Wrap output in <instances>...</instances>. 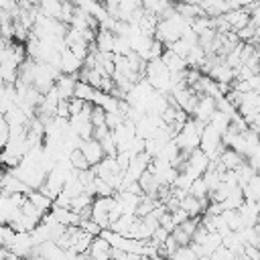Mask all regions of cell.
Instances as JSON below:
<instances>
[{
  "instance_id": "obj_1",
  "label": "cell",
  "mask_w": 260,
  "mask_h": 260,
  "mask_svg": "<svg viewBox=\"0 0 260 260\" xmlns=\"http://www.w3.org/2000/svg\"><path fill=\"white\" fill-rule=\"evenodd\" d=\"M144 77L150 81V85H152L154 89L165 91V93H171V91H173V73H171V69L167 67V63L162 61V57L150 59V61L146 63Z\"/></svg>"
},
{
  "instance_id": "obj_2",
  "label": "cell",
  "mask_w": 260,
  "mask_h": 260,
  "mask_svg": "<svg viewBox=\"0 0 260 260\" xmlns=\"http://www.w3.org/2000/svg\"><path fill=\"white\" fill-rule=\"evenodd\" d=\"M203 126H205L203 122H199V120H195V118H189V120L183 124V128L175 134V142L179 144V148L185 150V152H191V150L199 148Z\"/></svg>"
},
{
  "instance_id": "obj_3",
  "label": "cell",
  "mask_w": 260,
  "mask_h": 260,
  "mask_svg": "<svg viewBox=\"0 0 260 260\" xmlns=\"http://www.w3.org/2000/svg\"><path fill=\"white\" fill-rule=\"evenodd\" d=\"M199 148L205 150L209 154V158H219L225 144H223V134L211 126V124H205L203 130H201V142H199Z\"/></svg>"
},
{
  "instance_id": "obj_4",
  "label": "cell",
  "mask_w": 260,
  "mask_h": 260,
  "mask_svg": "<svg viewBox=\"0 0 260 260\" xmlns=\"http://www.w3.org/2000/svg\"><path fill=\"white\" fill-rule=\"evenodd\" d=\"M215 110H217V100L213 95H209V93H199V100H197V104H195V108L191 112V118H195V120H199L203 124H209V120H211Z\"/></svg>"
},
{
  "instance_id": "obj_5",
  "label": "cell",
  "mask_w": 260,
  "mask_h": 260,
  "mask_svg": "<svg viewBox=\"0 0 260 260\" xmlns=\"http://www.w3.org/2000/svg\"><path fill=\"white\" fill-rule=\"evenodd\" d=\"M32 256L35 258H67V250L63 246H59L57 240H47V242L35 246Z\"/></svg>"
},
{
  "instance_id": "obj_6",
  "label": "cell",
  "mask_w": 260,
  "mask_h": 260,
  "mask_svg": "<svg viewBox=\"0 0 260 260\" xmlns=\"http://www.w3.org/2000/svg\"><path fill=\"white\" fill-rule=\"evenodd\" d=\"M83 65H85V61H83L81 57H77L69 47H65V49L61 51V63H59V67H61L63 73L79 75V71L83 69Z\"/></svg>"
},
{
  "instance_id": "obj_7",
  "label": "cell",
  "mask_w": 260,
  "mask_h": 260,
  "mask_svg": "<svg viewBox=\"0 0 260 260\" xmlns=\"http://www.w3.org/2000/svg\"><path fill=\"white\" fill-rule=\"evenodd\" d=\"M110 252H112V244H110V242L100 234V236H95V238H93V242H91L89 250H87V252H83V254H81V258L108 260V258H112V256H110Z\"/></svg>"
},
{
  "instance_id": "obj_8",
  "label": "cell",
  "mask_w": 260,
  "mask_h": 260,
  "mask_svg": "<svg viewBox=\"0 0 260 260\" xmlns=\"http://www.w3.org/2000/svg\"><path fill=\"white\" fill-rule=\"evenodd\" d=\"M81 150H83V154L87 156V160H89V165H91V167H93V165H98V162L106 156V150H104L102 142H100L95 136L85 138V140L81 142Z\"/></svg>"
},
{
  "instance_id": "obj_9",
  "label": "cell",
  "mask_w": 260,
  "mask_h": 260,
  "mask_svg": "<svg viewBox=\"0 0 260 260\" xmlns=\"http://www.w3.org/2000/svg\"><path fill=\"white\" fill-rule=\"evenodd\" d=\"M116 37H118V35H116L114 30H110V28H106V26H100L98 32H95L93 45H95V49L102 51V53H114V49H116Z\"/></svg>"
},
{
  "instance_id": "obj_10",
  "label": "cell",
  "mask_w": 260,
  "mask_h": 260,
  "mask_svg": "<svg viewBox=\"0 0 260 260\" xmlns=\"http://www.w3.org/2000/svg\"><path fill=\"white\" fill-rule=\"evenodd\" d=\"M114 197H116V201L120 203V207H122L124 213H136V211H138V205H140V199H142V193L116 191Z\"/></svg>"
},
{
  "instance_id": "obj_11",
  "label": "cell",
  "mask_w": 260,
  "mask_h": 260,
  "mask_svg": "<svg viewBox=\"0 0 260 260\" xmlns=\"http://www.w3.org/2000/svg\"><path fill=\"white\" fill-rule=\"evenodd\" d=\"M75 85H77V75H69V73H61L55 81V87L63 100H71L75 95Z\"/></svg>"
},
{
  "instance_id": "obj_12",
  "label": "cell",
  "mask_w": 260,
  "mask_h": 260,
  "mask_svg": "<svg viewBox=\"0 0 260 260\" xmlns=\"http://www.w3.org/2000/svg\"><path fill=\"white\" fill-rule=\"evenodd\" d=\"M225 18H228V22L232 24L234 30H240V28H244L252 22V14H250L248 8H232V10L225 12Z\"/></svg>"
},
{
  "instance_id": "obj_13",
  "label": "cell",
  "mask_w": 260,
  "mask_h": 260,
  "mask_svg": "<svg viewBox=\"0 0 260 260\" xmlns=\"http://www.w3.org/2000/svg\"><path fill=\"white\" fill-rule=\"evenodd\" d=\"M219 160H221L219 171H223V169H238L244 160H248V156L242 154V152H238V150H234V148H230V146H225L223 152H221V156H219Z\"/></svg>"
},
{
  "instance_id": "obj_14",
  "label": "cell",
  "mask_w": 260,
  "mask_h": 260,
  "mask_svg": "<svg viewBox=\"0 0 260 260\" xmlns=\"http://www.w3.org/2000/svg\"><path fill=\"white\" fill-rule=\"evenodd\" d=\"M162 61L167 63V67L171 69V73H181V71H185V69L189 67L187 59L181 57V55H177V53L171 51V49H165V53H162Z\"/></svg>"
},
{
  "instance_id": "obj_15",
  "label": "cell",
  "mask_w": 260,
  "mask_h": 260,
  "mask_svg": "<svg viewBox=\"0 0 260 260\" xmlns=\"http://www.w3.org/2000/svg\"><path fill=\"white\" fill-rule=\"evenodd\" d=\"M136 213H122L116 221H112V230L122 234V236H132V228H134V221H136Z\"/></svg>"
},
{
  "instance_id": "obj_16",
  "label": "cell",
  "mask_w": 260,
  "mask_h": 260,
  "mask_svg": "<svg viewBox=\"0 0 260 260\" xmlns=\"http://www.w3.org/2000/svg\"><path fill=\"white\" fill-rule=\"evenodd\" d=\"M181 207H183L189 215H203V211H205L203 201H201L197 195H193V193H187V195L181 199Z\"/></svg>"
},
{
  "instance_id": "obj_17",
  "label": "cell",
  "mask_w": 260,
  "mask_h": 260,
  "mask_svg": "<svg viewBox=\"0 0 260 260\" xmlns=\"http://www.w3.org/2000/svg\"><path fill=\"white\" fill-rule=\"evenodd\" d=\"M37 2H39V8H41L43 14L61 20V16H63V0H37Z\"/></svg>"
},
{
  "instance_id": "obj_18",
  "label": "cell",
  "mask_w": 260,
  "mask_h": 260,
  "mask_svg": "<svg viewBox=\"0 0 260 260\" xmlns=\"http://www.w3.org/2000/svg\"><path fill=\"white\" fill-rule=\"evenodd\" d=\"M197 244H199V242H197ZM221 244H223V236H221L219 232H207V236H205L203 242H201V248H203V252H205V258H209Z\"/></svg>"
},
{
  "instance_id": "obj_19",
  "label": "cell",
  "mask_w": 260,
  "mask_h": 260,
  "mask_svg": "<svg viewBox=\"0 0 260 260\" xmlns=\"http://www.w3.org/2000/svg\"><path fill=\"white\" fill-rule=\"evenodd\" d=\"M26 197L41 209V211H47V209H51L53 207V197H49L47 193H43L41 189H28V193H26Z\"/></svg>"
},
{
  "instance_id": "obj_20",
  "label": "cell",
  "mask_w": 260,
  "mask_h": 260,
  "mask_svg": "<svg viewBox=\"0 0 260 260\" xmlns=\"http://www.w3.org/2000/svg\"><path fill=\"white\" fill-rule=\"evenodd\" d=\"M209 124H211V126H215L221 134H225V132H228V128L232 126V116H230V114H225V112H221V110H215V112H213V116H211V120H209Z\"/></svg>"
},
{
  "instance_id": "obj_21",
  "label": "cell",
  "mask_w": 260,
  "mask_h": 260,
  "mask_svg": "<svg viewBox=\"0 0 260 260\" xmlns=\"http://www.w3.org/2000/svg\"><path fill=\"white\" fill-rule=\"evenodd\" d=\"M95 89H98V87H93L91 83H87V81H83V79H77L75 95H77V98H83V100H87V102H93Z\"/></svg>"
},
{
  "instance_id": "obj_22",
  "label": "cell",
  "mask_w": 260,
  "mask_h": 260,
  "mask_svg": "<svg viewBox=\"0 0 260 260\" xmlns=\"http://www.w3.org/2000/svg\"><path fill=\"white\" fill-rule=\"evenodd\" d=\"M193 47H195V45H193V43H189V41H187V39H183V37L167 45V49L175 51L177 55H181V57H185V59H187V55H189V51H191Z\"/></svg>"
},
{
  "instance_id": "obj_23",
  "label": "cell",
  "mask_w": 260,
  "mask_h": 260,
  "mask_svg": "<svg viewBox=\"0 0 260 260\" xmlns=\"http://www.w3.org/2000/svg\"><path fill=\"white\" fill-rule=\"evenodd\" d=\"M69 160H71V165H73L77 171H83V169H89V167H91V165H89V160H87V156L83 154V150H81V148L71 150V152H69Z\"/></svg>"
},
{
  "instance_id": "obj_24",
  "label": "cell",
  "mask_w": 260,
  "mask_h": 260,
  "mask_svg": "<svg viewBox=\"0 0 260 260\" xmlns=\"http://www.w3.org/2000/svg\"><path fill=\"white\" fill-rule=\"evenodd\" d=\"M223 217H225V221L232 230H242L244 228V219L240 215V209H223Z\"/></svg>"
},
{
  "instance_id": "obj_25",
  "label": "cell",
  "mask_w": 260,
  "mask_h": 260,
  "mask_svg": "<svg viewBox=\"0 0 260 260\" xmlns=\"http://www.w3.org/2000/svg\"><path fill=\"white\" fill-rule=\"evenodd\" d=\"M91 203H93V195H89L87 191H83V193H79V195H75L71 199V209L73 211H81L83 207H87Z\"/></svg>"
},
{
  "instance_id": "obj_26",
  "label": "cell",
  "mask_w": 260,
  "mask_h": 260,
  "mask_svg": "<svg viewBox=\"0 0 260 260\" xmlns=\"http://www.w3.org/2000/svg\"><path fill=\"white\" fill-rule=\"evenodd\" d=\"M189 193H193V195H197L199 199H201V197H207V195H209V187H207V183H205V179H203V175H201V177H197V179L193 181V185H191V189H189Z\"/></svg>"
},
{
  "instance_id": "obj_27",
  "label": "cell",
  "mask_w": 260,
  "mask_h": 260,
  "mask_svg": "<svg viewBox=\"0 0 260 260\" xmlns=\"http://www.w3.org/2000/svg\"><path fill=\"white\" fill-rule=\"evenodd\" d=\"M79 228H81V230H85V232H87V234H91V236H100V234H102V230H104V228H102L93 217H85V219H81V221H79Z\"/></svg>"
},
{
  "instance_id": "obj_28",
  "label": "cell",
  "mask_w": 260,
  "mask_h": 260,
  "mask_svg": "<svg viewBox=\"0 0 260 260\" xmlns=\"http://www.w3.org/2000/svg\"><path fill=\"white\" fill-rule=\"evenodd\" d=\"M10 136H12V126H10V122L2 116V120H0V144L6 146L8 140H10Z\"/></svg>"
},
{
  "instance_id": "obj_29",
  "label": "cell",
  "mask_w": 260,
  "mask_h": 260,
  "mask_svg": "<svg viewBox=\"0 0 260 260\" xmlns=\"http://www.w3.org/2000/svg\"><path fill=\"white\" fill-rule=\"evenodd\" d=\"M85 104H87V100L73 95V98L69 100V110H71V116H75V114H81V112H83V108H85Z\"/></svg>"
},
{
  "instance_id": "obj_30",
  "label": "cell",
  "mask_w": 260,
  "mask_h": 260,
  "mask_svg": "<svg viewBox=\"0 0 260 260\" xmlns=\"http://www.w3.org/2000/svg\"><path fill=\"white\" fill-rule=\"evenodd\" d=\"M171 234L175 236V240L179 242V246H183V244H191V240H193V236H191V234H187V232H185L181 225H177V228H175Z\"/></svg>"
},
{
  "instance_id": "obj_31",
  "label": "cell",
  "mask_w": 260,
  "mask_h": 260,
  "mask_svg": "<svg viewBox=\"0 0 260 260\" xmlns=\"http://www.w3.org/2000/svg\"><path fill=\"white\" fill-rule=\"evenodd\" d=\"M244 256H246V258H254V260H260V248H258L256 244H246Z\"/></svg>"
},
{
  "instance_id": "obj_32",
  "label": "cell",
  "mask_w": 260,
  "mask_h": 260,
  "mask_svg": "<svg viewBox=\"0 0 260 260\" xmlns=\"http://www.w3.org/2000/svg\"><path fill=\"white\" fill-rule=\"evenodd\" d=\"M102 4L108 8V12H110V14H114V16H116V10H118V6L122 4V0H102Z\"/></svg>"
},
{
  "instance_id": "obj_33",
  "label": "cell",
  "mask_w": 260,
  "mask_h": 260,
  "mask_svg": "<svg viewBox=\"0 0 260 260\" xmlns=\"http://www.w3.org/2000/svg\"><path fill=\"white\" fill-rule=\"evenodd\" d=\"M234 2V8H250L256 0H232Z\"/></svg>"
},
{
  "instance_id": "obj_34",
  "label": "cell",
  "mask_w": 260,
  "mask_h": 260,
  "mask_svg": "<svg viewBox=\"0 0 260 260\" xmlns=\"http://www.w3.org/2000/svg\"><path fill=\"white\" fill-rule=\"evenodd\" d=\"M256 49H258V53H260V39L256 41Z\"/></svg>"
}]
</instances>
